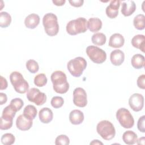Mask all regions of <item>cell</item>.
I'll use <instances>...</instances> for the list:
<instances>
[{
  "label": "cell",
  "instance_id": "obj_1",
  "mask_svg": "<svg viewBox=\"0 0 145 145\" xmlns=\"http://www.w3.org/2000/svg\"><path fill=\"white\" fill-rule=\"evenodd\" d=\"M54 91L60 94L66 93L69 89V84L66 75L62 71H54L50 76Z\"/></svg>",
  "mask_w": 145,
  "mask_h": 145
},
{
  "label": "cell",
  "instance_id": "obj_2",
  "mask_svg": "<svg viewBox=\"0 0 145 145\" xmlns=\"http://www.w3.org/2000/svg\"><path fill=\"white\" fill-rule=\"evenodd\" d=\"M42 24L45 33L49 36H54L59 32L57 16L53 13L46 14L42 18Z\"/></svg>",
  "mask_w": 145,
  "mask_h": 145
},
{
  "label": "cell",
  "instance_id": "obj_3",
  "mask_svg": "<svg viewBox=\"0 0 145 145\" xmlns=\"http://www.w3.org/2000/svg\"><path fill=\"white\" fill-rule=\"evenodd\" d=\"M66 29L67 33L72 36L84 33L87 30V20L83 17L71 20L67 23Z\"/></svg>",
  "mask_w": 145,
  "mask_h": 145
},
{
  "label": "cell",
  "instance_id": "obj_4",
  "mask_svg": "<svg viewBox=\"0 0 145 145\" xmlns=\"http://www.w3.org/2000/svg\"><path fill=\"white\" fill-rule=\"evenodd\" d=\"M10 80L15 91L19 93H25L29 90V84L18 71L12 72L10 75Z\"/></svg>",
  "mask_w": 145,
  "mask_h": 145
},
{
  "label": "cell",
  "instance_id": "obj_5",
  "mask_svg": "<svg viewBox=\"0 0 145 145\" xmlns=\"http://www.w3.org/2000/svg\"><path fill=\"white\" fill-rule=\"evenodd\" d=\"M87 67L86 60L82 57H77L70 60L67 64L69 72L74 77H79Z\"/></svg>",
  "mask_w": 145,
  "mask_h": 145
},
{
  "label": "cell",
  "instance_id": "obj_6",
  "mask_svg": "<svg viewBox=\"0 0 145 145\" xmlns=\"http://www.w3.org/2000/svg\"><path fill=\"white\" fill-rule=\"evenodd\" d=\"M96 131L100 136L106 140L112 139L116 135V130L113 125L108 120L99 122L96 126Z\"/></svg>",
  "mask_w": 145,
  "mask_h": 145
},
{
  "label": "cell",
  "instance_id": "obj_7",
  "mask_svg": "<svg viewBox=\"0 0 145 145\" xmlns=\"http://www.w3.org/2000/svg\"><path fill=\"white\" fill-rule=\"evenodd\" d=\"M16 112L11 106L10 105L6 106L3 110L1 117L0 129L6 130L10 129L13 123V119Z\"/></svg>",
  "mask_w": 145,
  "mask_h": 145
},
{
  "label": "cell",
  "instance_id": "obj_8",
  "mask_svg": "<svg viewBox=\"0 0 145 145\" xmlns=\"http://www.w3.org/2000/svg\"><path fill=\"white\" fill-rule=\"evenodd\" d=\"M116 118L120 125L125 129L131 128L134 125V120L132 114L125 108H121L117 110Z\"/></svg>",
  "mask_w": 145,
  "mask_h": 145
},
{
  "label": "cell",
  "instance_id": "obj_9",
  "mask_svg": "<svg viewBox=\"0 0 145 145\" xmlns=\"http://www.w3.org/2000/svg\"><path fill=\"white\" fill-rule=\"evenodd\" d=\"M86 54L94 63L101 64L106 59V53L102 49L96 46H88L86 50Z\"/></svg>",
  "mask_w": 145,
  "mask_h": 145
},
{
  "label": "cell",
  "instance_id": "obj_10",
  "mask_svg": "<svg viewBox=\"0 0 145 145\" xmlns=\"http://www.w3.org/2000/svg\"><path fill=\"white\" fill-rule=\"evenodd\" d=\"M27 98L30 102L34 103L40 106L43 105L46 101V95L41 92L38 88H31L27 93Z\"/></svg>",
  "mask_w": 145,
  "mask_h": 145
},
{
  "label": "cell",
  "instance_id": "obj_11",
  "mask_svg": "<svg viewBox=\"0 0 145 145\" xmlns=\"http://www.w3.org/2000/svg\"><path fill=\"white\" fill-rule=\"evenodd\" d=\"M73 103L75 105L83 108L87 104V96L86 91L81 88L77 87L73 91Z\"/></svg>",
  "mask_w": 145,
  "mask_h": 145
},
{
  "label": "cell",
  "instance_id": "obj_12",
  "mask_svg": "<svg viewBox=\"0 0 145 145\" xmlns=\"http://www.w3.org/2000/svg\"><path fill=\"white\" fill-rule=\"evenodd\" d=\"M129 104L134 112L140 111L144 106V97L140 93H135L130 97Z\"/></svg>",
  "mask_w": 145,
  "mask_h": 145
},
{
  "label": "cell",
  "instance_id": "obj_13",
  "mask_svg": "<svg viewBox=\"0 0 145 145\" xmlns=\"http://www.w3.org/2000/svg\"><path fill=\"white\" fill-rule=\"evenodd\" d=\"M33 120L26 117L23 114L19 115L16 120V126L22 131H27L31 128L33 125Z\"/></svg>",
  "mask_w": 145,
  "mask_h": 145
},
{
  "label": "cell",
  "instance_id": "obj_14",
  "mask_svg": "<svg viewBox=\"0 0 145 145\" xmlns=\"http://www.w3.org/2000/svg\"><path fill=\"white\" fill-rule=\"evenodd\" d=\"M120 1H111L106 7L105 12L107 16L110 19L116 18L118 14V9L120 6Z\"/></svg>",
  "mask_w": 145,
  "mask_h": 145
},
{
  "label": "cell",
  "instance_id": "obj_15",
  "mask_svg": "<svg viewBox=\"0 0 145 145\" xmlns=\"http://www.w3.org/2000/svg\"><path fill=\"white\" fill-rule=\"evenodd\" d=\"M110 59L113 65L120 66L125 60V54L120 49L114 50L110 53Z\"/></svg>",
  "mask_w": 145,
  "mask_h": 145
},
{
  "label": "cell",
  "instance_id": "obj_16",
  "mask_svg": "<svg viewBox=\"0 0 145 145\" xmlns=\"http://www.w3.org/2000/svg\"><path fill=\"white\" fill-rule=\"evenodd\" d=\"M125 43L123 36L118 33L113 34L109 38L108 45L112 48H120L123 46Z\"/></svg>",
  "mask_w": 145,
  "mask_h": 145
},
{
  "label": "cell",
  "instance_id": "obj_17",
  "mask_svg": "<svg viewBox=\"0 0 145 145\" xmlns=\"http://www.w3.org/2000/svg\"><path fill=\"white\" fill-rule=\"evenodd\" d=\"M40 121L43 123H49L53 118V113L52 110L47 107L43 108L40 110L39 113Z\"/></svg>",
  "mask_w": 145,
  "mask_h": 145
},
{
  "label": "cell",
  "instance_id": "obj_18",
  "mask_svg": "<svg viewBox=\"0 0 145 145\" xmlns=\"http://www.w3.org/2000/svg\"><path fill=\"white\" fill-rule=\"evenodd\" d=\"M136 10V5L133 1H125L122 3L121 12L125 16L132 15Z\"/></svg>",
  "mask_w": 145,
  "mask_h": 145
},
{
  "label": "cell",
  "instance_id": "obj_19",
  "mask_svg": "<svg viewBox=\"0 0 145 145\" xmlns=\"http://www.w3.org/2000/svg\"><path fill=\"white\" fill-rule=\"evenodd\" d=\"M84 116L83 113L80 110L74 109L69 114V120L73 125H80L84 121Z\"/></svg>",
  "mask_w": 145,
  "mask_h": 145
},
{
  "label": "cell",
  "instance_id": "obj_20",
  "mask_svg": "<svg viewBox=\"0 0 145 145\" xmlns=\"http://www.w3.org/2000/svg\"><path fill=\"white\" fill-rule=\"evenodd\" d=\"M40 20V16L37 14H31L25 18L24 24L28 28L34 29L39 24Z\"/></svg>",
  "mask_w": 145,
  "mask_h": 145
},
{
  "label": "cell",
  "instance_id": "obj_21",
  "mask_svg": "<svg viewBox=\"0 0 145 145\" xmlns=\"http://www.w3.org/2000/svg\"><path fill=\"white\" fill-rule=\"evenodd\" d=\"M131 45L135 48L144 52L145 49V37L143 35H137L134 36L131 41Z\"/></svg>",
  "mask_w": 145,
  "mask_h": 145
},
{
  "label": "cell",
  "instance_id": "obj_22",
  "mask_svg": "<svg viewBox=\"0 0 145 145\" xmlns=\"http://www.w3.org/2000/svg\"><path fill=\"white\" fill-rule=\"evenodd\" d=\"M102 22L98 18H91L87 21V28L92 32L100 31L102 27Z\"/></svg>",
  "mask_w": 145,
  "mask_h": 145
},
{
  "label": "cell",
  "instance_id": "obj_23",
  "mask_svg": "<svg viewBox=\"0 0 145 145\" xmlns=\"http://www.w3.org/2000/svg\"><path fill=\"white\" fill-rule=\"evenodd\" d=\"M131 63L134 69H140L144 66V57L140 54H136L132 57Z\"/></svg>",
  "mask_w": 145,
  "mask_h": 145
},
{
  "label": "cell",
  "instance_id": "obj_24",
  "mask_svg": "<svg viewBox=\"0 0 145 145\" xmlns=\"http://www.w3.org/2000/svg\"><path fill=\"white\" fill-rule=\"evenodd\" d=\"M138 139L135 133L131 130H127L123 133L122 135V140L126 144L132 145L136 143Z\"/></svg>",
  "mask_w": 145,
  "mask_h": 145
},
{
  "label": "cell",
  "instance_id": "obj_25",
  "mask_svg": "<svg viewBox=\"0 0 145 145\" xmlns=\"http://www.w3.org/2000/svg\"><path fill=\"white\" fill-rule=\"evenodd\" d=\"M92 43L95 45L102 46L104 45L106 41V36L103 33H96L93 34L91 37Z\"/></svg>",
  "mask_w": 145,
  "mask_h": 145
},
{
  "label": "cell",
  "instance_id": "obj_26",
  "mask_svg": "<svg viewBox=\"0 0 145 145\" xmlns=\"http://www.w3.org/2000/svg\"><path fill=\"white\" fill-rule=\"evenodd\" d=\"M133 24L135 28L138 30H143L145 27V16L143 14H138L135 16L133 20Z\"/></svg>",
  "mask_w": 145,
  "mask_h": 145
},
{
  "label": "cell",
  "instance_id": "obj_27",
  "mask_svg": "<svg viewBox=\"0 0 145 145\" xmlns=\"http://www.w3.org/2000/svg\"><path fill=\"white\" fill-rule=\"evenodd\" d=\"M11 22V16L7 12H0V26L1 28H7Z\"/></svg>",
  "mask_w": 145,
  "mask_h": 145
},
{
  "label": "cell",
  "instance_id": "obj_28",
  "mask_svg": "<svg viewBox=\"0 0 145 145\" xmlns=\"http://www.w3.org/2000/svg\"><path fill=\"white\" fill-rule=\"evenodd\" d=\"M23 115L27 118L33 120L37 116V109L34 105H28L23 110Z\"/></svg>",
  "mask_w": 145,
  "mask_h": 145
},
{
  "label": "cell",
  "instance_id": "obj_29",
  "mask_svg": "<svg viewBox=\"0 0 145 145\" xmlns=\"http://www.w3.org/2000/svg\"><path fill=\"white\" fill-rule=\"evenodd\" d=\"M48 79L45 74L41 73L35 76L34 78V84L39 87H42L45 86L47 83Z\"/></svg>",
  "mask_w": 145,
  "mask_h": 145
},
{
  "label": "cell",
  "instance_id": "obj_30",
  "mask_svg": "<svg viewBox=\"0 0 145 145\" xmlns=\"http://www.w3.org/2000/svg\"><path fill=\"white\" fill-rule=\"evenodd\" d=\"M27 69L32 74L37 72L39 70V66L38 63L34 59H29L26 62Z\"/></svg>",
  "mask_w": 145,
  "mask_h": 145
},
{
  "label": "cell",
  "instance_id": "obj_31",
  "mask_svg": "<svg viewBox=\"0 0 145 145\" xmlns=\"http://www.w3.org/2000/svg\"><path fill=\"white\" fill-rule=\"evenodd\" d=\"M15 140V136L11 133H5L1 138V143L5 145H11L14 143Z\"/></svg>",
  "mask_w": 145,
  "mask_h": 145
},
{
  "label": "cell",
  "instance_id": "obj_32",
  "mask_svg": "<svg viewBox=\"0 0 145 145\" xmlns=\"http://www.w3.org/2000/svg\"><path fill=\"white\" fill-rule=\"evenodd\" d=\"M10 105L17 112L23 107L24 105V102L20 98H15L11 100Z\"/></svg>",
  "mask_w": 145,
  "mask_h": 145
},
{
  "label": "cell",
  "instance_id": "obj_33",
  "mask_svg": "<svg viewBox=\"0 0 145 145\" xmlns=\"http://www.w3.org/2000/svg\"><path fill=\"white\" fill-rule=\"evenodd\" d=\"M64 103L63 99L61 96H54L52 97L50 104L54 108H59Z\"/></svg>",
  "mask_w": 145,
  "mask_h": 145
},
{
  "label": "cell",
  "instance_id": "obj_34",
  "mask_svg": "<svg viewBox=\"0 0 145 145\" xmlns=\"http://www.w3.org/2000/svg\"><path fill=\"white\" fill-rule=\"evenodd\" d=\"M70 143V139L66 135H59L55 140V144L56 145H67Z\"/></svg>",
  "mask_w": 145,
  "mask_h": 145
},
{
  "label": "cell",
  "instance_id": "obj_35",
  "mask_svg": "<svg viewBox=\"0 0 145 145\" xmlns=\"http://www.w3.org/2000/svg\"><path fill=\"white\" fill-rule=\"evenodd\" d=\"M144 122H145V116L143 115L141 116L137 123V127L139 131L142 133H145V127H144Z\"/></svg>",
  "mask_w": 145,
  "mask_h": 145
},
{
  "label": "cell",
  "instance_id": "obj_36",
  "mask_svg": "<svg viewBox=\"0 0 145 145\" xmlns=\"http://www.w3.org/2000/svg\"><path fill=\"white\" fill-rule=\"evenodd\" d=\"M137 86L139 88L144 89H145V75L142 74L140 75L137 79Z\"/></svg>",
  "mask_w": 145,
  "mask_h": 145
},
{
  "label": "cell",
  "instance_id": "obj_37",
  "mask_svg": "<svg viewBox=\"0 0 145 145\" xmlns=\"http://www.w3.org/2000/svg\"><path fill=\"white\" fill-rule=\"evenodd\" d=\"M69 2L72 6L79 7H81L83 5L84 1L83 0H72V1H69Z\"/></svg>",
  "mask_w": 145,
  "mask_h": 145
},
{
  "label": "cell",
  "instance_id": "obj_38",
  "mask_svg": "<svg viewBox=\"0 0 145 145\" xmlns=\"http://www.w3.org/2000/svg\"><path fill=\"white\" fill-rule=\"evenodd\" d=\"M8 83L7 80L3 78L2 76H1V86H0V89L3 90L7 88Z\"/></svg>",
  "mask_w": 145,
  "mask_h": 145
},
{
  "label": "cell",
  "instance_id": "obj_39",
  "mask_svg": "<svg viewBox=\"0 0 145 145\" xmlns=\"http://www.w3.org/2000/svg\"><path fill=\"white\" fill-rule=\"evenodd\" d=\"M7 101V95L5 93H0V105H3L5 104Z\"/></svg>",
  "mask_w": 145,
  "mask_h": 145
},
{
  "label": "cell",
  "instance_id": "obj_40",
  "mask_svg": "<svg viewBox=\"0 0 145 145\" xmlns=\"http://www.w3.org/2000/svg\"><path fill=\"white\" fill-rule=\"evenodd\" d=\"M52 2L56 5V6H63L65 2H66V1L65 0H53L52 1Z\"/></svg>",
  "mask_w": 145,
  "mask_h": 145
},
{
  "label": "cell",
  "instance_id": "obj_41",
  "mask_svg": "<svg viewBox=\"0 0 145 145\" xmlns=\"http://www.w3.org/2000/svg\"><path fill=\"white\" fill-rule=\"evenodd\" d=\"M144 140H145V138L144 137H141V138H139L138 139H137V140L136 143L138 144L144 145Z\"/></svg>",
  "mask_w": 145,
  "mask_h": 145
},
{
  "label": "cell",
  "instance_id": "obj_42",
  "mask_svg": "<svg viewBox=\"0 0 145 145\" xmlns=\"http://www.w3.org/2000/svg\"><path fill=\"white\" fill-rule=\"evenodd\" d=\"M90 144H93V145L101 144V145H103V142H100V140H99L97 139H95V140H93L91 142H90Z\"/></svg>",
  "mask_w": 145,
  "mask_h": 145
}]
</instances>
